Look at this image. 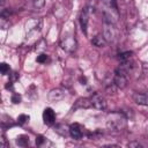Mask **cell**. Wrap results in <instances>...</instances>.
Segmentation results:
<instances>
[{"instance_id": "5bb4252c", "label": "cell", "mask_w": 148, "mask_h": 148, "mask_svg": "<svg viewBox=\"0 0 148 148\" xmlns=\"http://www.w3.org/2000/svg\"><path fill=\"white\" fill-rule=\"evenodd\" d=\"M16 145L20 147H27L29 145V136L27 135H18L16 139Z\"/></svg>"}, {"instance_id": "7c38bea8", "label": "cell", "mask_w": 148, "mask_h": 148, "mask_svg": "<svg viewBox=\"0 0 148 148\" xmlns=\"http://www.w3.org/2000/svg\"><path fill=\"white\" fill-rule=\"evenodd\" d=\"M87 108H92L91 106V101H90V97H87V98H79L75 104L73 105V110H76V109H87Z\"/></svg>"}, {"instance_id": "277c9868", "label": "cell", "mask_w": 148, "mask_h": 148, "mask_svg": "<svg viewBox=\"0 0 148 148\" xmlns=\"http://www.w3.org/2000/svg\"><path fill=\"white\" fill-rule=\"evenodd\" d=\"M60 45H61V47L65 51H67V52H74L76 50L77 43H76V39H75L74 35L73 34H69V35H65V36L61 37Z\"/></svg>"}, {"instance_id": "7a4b0ae2", "label": "cell", "mask_w": 148, "mask_h": 148, "mask_svg": "<svg viewBox=\"0 0 148 148\" xmlns=\"http://www.w3.org/2000/svg\"><path fill=\"white\" fill-rule=\"evenodd\" d=\"M127 75H128V66L126 62H121V65L114 72L113 83L120 89L125 88L127 84Z\"/></svg>"}, {"instance_id": "ffe728a7", "label": "cell", "mask_w": 148, "mask_h": 148, "mask_svg": "<svg viewBox=\"0 0 148 148\" xmlns=\"http://www.w3.org/2000/svg\"><path fill=\"white\" fill-rule=\"evenodd\" d=\"M12 102H13L14 104L20 103V102H21V95H18V94H14V95L12 96Z\"/></svg>"}, {"instance_id": "e0dca14e", "label": "cell", "mask_w": 148, "mask_h": 148, "mask_svg": "<svg viewBox=\"0 0 148 148\" xmlns=\"http://www.w3.org/2000/svg\"><path fill=\"white\" fill-rule=\"evenodd\" d=\"M37 62H39V64H46L50 59H49V56L47 54H45V53H42V54H39L38 57H37Z\"/></svg>"}, {"instance_id": "6da1fadb", "label": "cell", "mask_w": 148, "mask_h": 148, "mask_svg": "<svg viewBox=\"0 0 148 148\" xmlns=\"http://www.w3.org/2000/svg\"><path fill=\"white\" fill-rule=\"evenodd\" d=\"M106 126L111 131H121L126 127V117L123 112H112L106 118Z\"/></svg>"}, {"instance_id": "8992f818", "label": "cell", "mask_w": 148, "mask_h": 148, "mask_svg": "<svg viewBox=\"0 0 148 148\" xmlns=\"http://www.w3.org/2000/svg\"><path fill=\"white\" fill-rule=\"evenodd\" d=\"M90 101H91V106L98 110H104L106 108V102L103 98V96H101L99 94L95 92L94 95L90 96Z\"/></svg>"}, {"instance_id": "4fadbf2b", "label": "cell", "mask_w": 148, "mask_h": 148, "mask_svg": "<svg viewBox=\"0 0 148 148\" xmlns=\"http://www.w3.org/2000/svg\"><path fill=\"white\" fill-rule=\"evenodd\" d=\"M91 44L97 46V47H104L106 44V39L104 38L103 35H96L92 39H91Z\"/></svg>"}, {"instance_id": "2e32d148", "label": "cell", "mask_w": 148, "mask_h": 148, "mask_svg": "<svg viewBox=\"0 0 148 148\" xmlns=\"http://www.w3.org/2000/svg\"><path fill=\"white\" fill-rule=\"evenodd\" d=\"M29 119H30V117H29L28 114H20V116L17 117V123H18L20 125H24L25 123L29 121Z\"/></svg>"}, {"instance_id": "30bf717a", "label": "cell", "mask_w": 148, "mask_h": 148, "mask_svg": "<svg viewBox=\"0 0 148 148\" xmlns=\"http://www.w3.org/2000/svg\"><path fill=\"white\" fill-rule=\"evenodd\" d=\"M88 22H89V10H88V8H84L80 14V24H81V29L84 35H87Z\"/></svg>"}, {"instance_id": "9c48e42d", "label": "cell", "mask_w": 148, "mask_h": 148, "mask_svg": "<svg viewBox=\"0 0 148 148\" xmlns=\"http://www.w3.org/2000/svg\"><path fill=\"white\" fill-rule=\"evenodd\" d=\"M43 120L46 125H52L56 121V112L51 108H46L43 111Z\"/></svg>"}, {"instance_id": "ba28073f", "label": "cell", "mask_w": 148, "mask_h": 148, "mask_svg": "<svg viewBox=\"0 0 148 148\" xmlns=\"http://www.w3.org/2000/svg\"><path fill=\"white\" fill-rule=\"evenodd\" d=\"M64 97H65V90L60 88L52 89L47 95V98L50 102H58V101H61Z\"/></svg>"}, {"instance_id": "3957f363", "label": "cell", "mask_w": 148, "mask_h": 148, "mask_svg": "<svg viewBox=\"0 0 148 148\" xmlns=\"http://www.w3.org/2000/svg\"><path fill=\"white\" fill-rule=\"evenodd\" d=\"M101 1L104 5V7L109 10L108 13H104V18H108L114 22L118 16V7H117L116 0H101Z\"/></svg>"}, {"instance_id": "d6986e66", "label": "cell", "mask_w": 148, "mask_h": 148, "mask_svg": "<svg viewBox=\"0 0 148 148\" xmlns=\"http://www.w3.org/2000/svg\"><path fill=\"white\" fill-rule=\"evenodd\" d=\"M44 5H45V0H34V6L38 9L42 8Z\"/></svg>"}, {"instance_id": "9a60e30c", "label": "cell", "mask_w": 148, "mask_h": 148, "mask_svg": "<svg viewBox=\"0 0 148 148\" xmlns=\"http://www.w3.org/2000/svg\"><path fill=\"white\" fill-rule=\"evenodd\" d=\"M0 71H1V74H2V75H7V74H9V72H10V67H9L8 64L1 62V65H0Z\"/></svg>"}, {"instance_id": "44dd1931", "label": "cell", "mask_w": 148, "mask_h": 148, "mask_svg": "<svg viewBox=\"0 0 148 148\" xmlns=\"http://www.w3.org/2000/svg\"><path fill=\"white\" fill-rule=\"evenodd\" d=\"M45 141H46V139H45L44 136H42V135H38V136L36 138V145H37V146H42Z\"/></svg>"}, {"instance_id": "52a82bcc", "label": "cell", "mask_w": 148, "mask_h": 148, "mask_svg": "<svg viewBox=\"0 0 148 148\" xmlns=\"http://www.w3.org/2000/svg\"><path fill=\"white\" fill-rule=\"evenodd\" d=\"M82 130H83V128H82V126H81L80 124L74 123V124H72V125L69 126L68 132H69V134H71V136H72L73 139L80 140V139L82 138V135H83V131H82Z\"/></svg>"}, {"instance_id": "5b68a950", "label": "cell", "mask_w": 148, "mask_h": 148, "mask_svg": "<svg viewBox=\"0 0 148 148\" xmlns=\"http://www.w3.org/2000/svg\"><path fill=\"white\" fill-rule=\"evenodd\" d=\"M104 34H103V36H104V38L106 39V42H109V40H112L113 38H114V36H116V29H114V22H112V21H110V20H108V18H104Z\"/></svg>"}, {"instance_id": "8fae6325", "label": "cell", "mask_w": 148, "mask_h": 148, "mask_svg": "<svg viewBox=\"0 0 148 148\" xmlns=\"http://www.w3.org/2000/svg\"><path fill=\"white\" fill-rule=\"evenodd\" d=\"M133 99L139 105H148V91L147 92H134Z\"/></svg>"}, {"instance_id": "ac0fdd59", "label": "cell", "mask_w": 148, "mask_h": 148, "mask_svg": "<svg viewBox=\"0 0 148 148\" xmlns=\"http://www.w3.org/2000/svg\"><path fill=\"white\" fill-rule=\"evenodd\" d=\"M131 56H132V52H125V53H120L118 58H119V60H120L121 62H124V61L130 60V59H131Z\"/></svg>"}]
</instances>
